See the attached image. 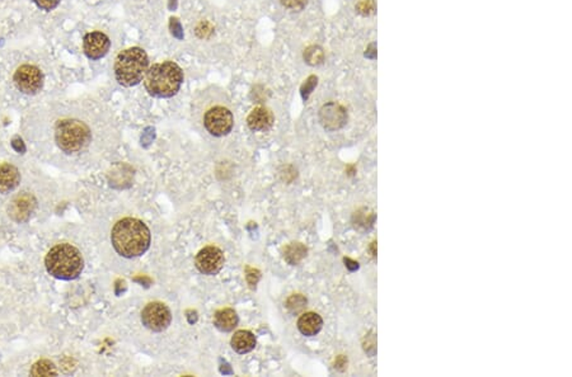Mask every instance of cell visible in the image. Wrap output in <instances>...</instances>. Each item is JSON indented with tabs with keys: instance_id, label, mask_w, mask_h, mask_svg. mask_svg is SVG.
Here are the masks:
<instances>
[{
	"instance_id": "obj_31",
	"label": "cell",
	"mask_w": 572,
	"mask_h": 377,
	"mask_svg": "<svg viewBox=\"0 0 572 377\" xmlns=\"http://www.w3.org/2000/svg\"><path fill=\"white\" fill-rule=\"evenodd\" d=\"M365 56L368 57V59H376V47L374 44H371V45L368 47V50L365 52Z\"/></svg>"
},
{
	"instance_id": "obj_24",
	"label": "cell",
	"mask_w": 572,
	"mask_h": 377,
	"mask_svg": "<svg viewBox=\"0 0 572 377\" xmlns=\"http://www.w3.org/2000/svg\"><path fill=\"white\" fill-rule=\"evenodd\" d=\"M317 76H311L306 79V83L301 86V96L304 99H308L309 94L312 93L313 89L317 86Z\"/></svg>"
},
{
	"instance_id": "obj_18",
	"label": "cell",
	"mask_w": 572,
	"mask_h": 377,
	"mask_svg": "<svg viewBox=\"0 0 572 377\" xmlns=\"http://www.w3.org/2000/svg\"><path fill=\"white\" fill-rule=\"evenodd\" d=\"M306 251H308L306 246H303L301 243H290L284 251V258L289 264L295 266L306 258Z\"/></svg>"
},
{
	"instance_id": "obj_10",
	"label": "cell",
	"mask_w": 572,
	"mask_h": 377,
	"mask_svg": "<svg viewBox=\"0 0 572 377\" xmlns=\"http://www.w3.org/2000/svg\"><path fill=\"white\" fill-rule=\"evenodd\" d=\"M319 121L326 130L336 131L346 125L347 112L338 103H326L319 111Z\"/></svg>"
},
{
	"instance_id": "obj_17",
	"label": "cell",
	"mask_w": 572,
	"mask_h": 377,
	"mask_svg": "<svg viewBox=\"0 0 572 377\" xmlns=\"http://www.w3.org/2000/svg\"><path fill=\"white\" fill-rule=\"evenodd\" d=\"M214 326L221 331H231L238 326V315L233 308H221L214 314Z\"/></svg>"
},
{
	"instance_id": "obj_7",
	"label": "cell",
	"mask_w": 572,
	"mask_h": 377,
	"mask_svg": "<svg viewBox=\"0 0 572 377\" xmlns=\"http://www.w3.org/2000/svg\"><path fill=\"white\" fill-rule=\"evenodd\" d=\"M14 84L24 94H37L44 86V74L34 65H22L14 73Z\"/></svg>"
},
{
	"instance_id": "obj_26",
	"label": "cell",
	"mask_w": 572,
	"mask_h": 377,
	"mask_svg": "<svg viewBox=\"0 0 572 377\" xmlns=\"http://www.w3.org/2000/svg\"><path fill=\"white\" fill-rule=\"evenodd\" d=\"M34 1H35L39 8L44 9V11H49L55 9L61 0H34Z\"/></svg>"
},
{
	"instance_id": "obj_4",
	"label": "cell",
	"mask_w": 572,
	"mask_h": 377,
	"mask_svg": "<svg viewBox=\"0 0 572 377\" xmlns=\"http://www.w3.org/2000/svg\"><path fill=\"white\" fill-rule=\"evenodd\" d=\"M46 269L52 277L70 281L78 278L84 268L81 251L70 244H58L50 249L45 259Z\"/></svg>"
},
{
	"instance_id": "obj_27",
	"label": "cell",
	"mask_w": 572,
	"mask_h": 377,
	"mask_svg": "<svg viewBox=\"0 0 572 377\" xmlns=\"http://www.w3.org/2000/svg\"><path fill=\"white\" fill-rule=\"evenodd\" d=\"M364 349L365 352H368L370 356H374V353L376 352V336L369 334V336L366 337V343L364 344Z\"/></svg>"
},
{
	"instance_id": "obj_14",
	"label": "cell",
	"mask_w": 572,
	"mask_h": 377,
	"mask_svg": "<svg viewBox=\"0 0 572 377\" xmlns=\"http://www.w3.org/2000/svg\"><path fill=\"white\" fill-rule=\"evenodd\" d=\"M21 183V173L12 164H0V192L8 193Z\"/></svg>"
},
{
	"instance_id": "obj_25",
	"label": "cell",
	"mask_w": 572,
	"mask_h": 377,
	"mask_svg": "<svg viewBox=\"0 0 572 377\" xmlns=\"http://www.w3.org/2000/svg\"><path fill=\"white\" fill-rule=\"evenodd\" d=\"M281 3L291 11H301L306 6V0H281Z\"/></svg>"
},
{
	"instance_id": "obj_19",
	"label": "cell",
	"mask_w": 572,
	"mask_h": 377,
	"mask_svg": "<svg viewBox=\"0 0 572 377\" xmlns=\"http://www.w3.org/2000/svg\"><path fill=\"white\" fill-rule=\"evenodd\" d=\"M31 375L32 376H56L58 371L51 361L41 360L32 366Z\"/></svg>"
},
{
	"instance_id": "obj_6",
	"label": "cell",
	"mask_w": 572,
	"mask_h": 377,
	"mask_svg": "<svg viewBox=\"0 0 572 377\" xmlns=\"http://www.w3.org/2000/svg\"><path fill=\"white\" fill-rule=\"evenodd\" d=\"M204 126L213 136H226L233 130L234 116L226 106H213L204 114Z\"/></svg>"
},
{
	"instance_id": "obj_3",
	"label": "cell",
	"mask_w": 572,
	"mask_h": 377,
	"mask_svg": "<svg viewBox=\"0 0 572 377\" xmlns=\"http://www.w3.org/2000/svg\"><path fill=\"white\" fill-rule=\"evenodd\" d=\"M54 139L59 150L64 154H81L92 144V129L84 121L63 119L55 124Z\"/></svg>"
},
{
	"instance_id": "obj_5",
	"label": "cell",
	"mask_w": 572,
	"mask_h": 377,
	"mask_svg": "<svg viewBox=\"0 0 572 377\" xmlns=\"http://www.w3.org/2000/svg\"><path fill=\"white\" fill-rule=\"evenodd\" d=\"M149 69V59L140 47H130L120 52L115 60L116 80L122 86H138Z\"/></svg>"
},
{
	"instance_id": "obj_11",
	"label": "cell",
	"mask_w": 572,
	"mask_h": 377,
	"mask_svg": "<svg viewBox=\"0 0 572 377\" xmlns=\"http://www.w3.org/2000/svg\"><path fill=\"white\" fill-rule=\"evenodd\" d=\"M111 41L102 32H91L84 36L83 40V50L91 60H99L107 55L110 51Z\"/></svg>"
},
{
	"instance_id": "obj_2",
	"label": "cell",
	"mask_w": 572,
	"mask_h": 377,
	"mask_svg": "<svg viewBox=\"0 0 572 377\" xmlns=\"http://www.w3.org/2000/svg\"><path fill=\"white\" fill-rule=\"evenodd\" d=\"M184 71L179 64L167 60L154 64L146 70L144 86L146 91L156 98H171L179 93L184 83Z\"/></svg>"
},
{
	"instance_id": "obj_8",
	"label": "cell",
	"mask_w": 572,
	"mask_h": 377,
	"mask_svg": "<svg viewBox=\"0 0 572 377\" xmlns=\"http://www.w3.org/2000/svg\"><path fill=\"white\" fill-rule=\"evenodd\" d=\"M141 321L148 329L159 333L166 331L172 321V314L167 305L162 303H151L143 308Z\"/></svg>"
},
{
	"instance_id": "obj_21",
	"label": "cell",
	"mask_w": 572,
	"mask_h": 377,
	"mask_svg": "<svg viewBox=\"0 0 572 377\" xmlns=\"http://www.w3.org/2000/svg\"><path fill=\"white\" fill-rule=\"evenodd\" d=\"M304 60H306V63L309 64V65H313V66L323 63V50H322L319 46H311V47H308L306 52H304Z\"/></svg>"
},
{
	"instance_id": "obj_22",
	"label": "cell",
	"mask_w": 572,
	"mask_h": 377,
	"mask_svg": "<svg viewBox=\"0 0 572 377\" xmlns=\"http://www.w3.org/2000/svg\"><path fill=\"white\" fill-rule=\"evenodd\" d=\"M306 306V298L303 295H293L286 301V308H289L290 313L298 314L303 311Z\"/></svg>"
},
{
	"instance_id": "obj_9",
	"label": "cell",
	"mask_w": 572,
	"mask_h": 377,
	"mask_svg": "<svg viewBox=\"0 0 572 377\" xmlns=\"http://www.w3.org/2000/svg\"><path fill=\"white\" fill-rule=\"evenodd\" d=\"M226 262L224 253L218 246H205L197 253L195 264L196 268L204 274L214 276L219 273Z\"/></svg>"
},
{
	"instance_id": "obj_30",
	"label": "cell",
	"mask_w": 572,
	"mask_h": 377,
	"mask_svg": "<svg viewBox=\"0 0 572 377\" xmlns=\"http://www.w3.org/2000/svg\"><path fill=\"white\" fill-rule=\"evenodd\" d=\"M343 262H345V264H346V267L347 269H348V271H351V272H353V271H358V262H355V261H351L350 258H345V259H343Z\"/></svg>"
},
{
	"instance_id": "obj_12",
	"label": "cell",
	"mask_w": 572,
	"mask_h": 377,
	"mask_svg": "<svg viewBox=\"0 0 572 377\" xmlns=\"http://www.w3.org/2000/svg\"><path fill=\"white\" fill-rule=\"evenodd\" d=\"M35 197L32 194L22 193L14 197V200L8 207V212H9V216L12 217L14 221L24 223L29 220L31 215L35 211Z\"/></svg>"
},
{
	"instance_id": "obj_23",
	"label": "cell",
	"mask_w": 572,
	"mask_h": 377,
	"mask_svg": "<svg viewBox=\"0 0 572 377\" xmlns=\"http://www.w3.org/2000/svg\"><path fill=\"white\" fill-rule=\"evenodd\" d=\"M356 8L361 14L369 16L376 11V3H374V0H361Z\"/></svg>"
},
{
	"instance_id": "obj_29",
	"label": "cell",
	"mask_w": 572,
	"mask_h": 377,
	"mask_svg": "<svg viewBox=\"0 0 572 377\" xmlns=\"http://www.w3.org/2000/svg\"><path fill=\"white\" fill-rule=\"evenodd\" d=\"M12 146L14 150H17L18 153H24L26 151V146H24V141L21 139H14Z\"/></svg>"
},
{
	"instance_id": "obj_15",
	"label": "cell",
	"mask_w": 572,
	"mask_h": 377,
	"mask_svg": "<svg viewBox=\"0 0 572 377\" xmlns=\"http://www.w3.org/2000/svg\"><path fill=\"white\" fill-rule=\"evenodd\" d=\"M323 328V320L316 313H306L298 320V329L306 337H314Z\"/></svg>"
},
{
	"instance_id": "obj_20",
	"label": "cell",
	"mask_w": 572,
	"mask_h": 377,
	"mask_svg": "<svg viewBox=\"0 0 572 377\" xmlns=\"http://www.w3.org/2000/svg\"><path fill=\"white\" fill-rule=\"evenodd\" d=\"M374 221H376V213L369 210V208H361L358 212H355L353 223H355V226H358V228H373Z\"/></svg>"
},
{
	"instance_id": "obj_1",
	"label": "cell",
	"mask_w": 572,
	"mask_h": 377,
	"mask_svg": "<svg viewBox=\"0 0 572 377\" xmlns=\"http://www.w3.org/2000/svg\"><path fill=\"white\" fill-rule=\"evenodd\" d=\"M151 240V230L143 221L133 217L117 221L111 233L112 246L125 258L143 256L149 249Z\"/></svg>"
},
{
	"instance_id": "obj_28",
	"label": "cell",
	"mask_w": 572,
	"mask_h": 377,
	"mask_svg": "<svg viewBox=\"0 0 572 377\" xmlns=\"http://www.w3.org/2000/svg\"><path fill=\"white\" fill-rule=\"evenodd\" d=\"M260 280V272L257 269L249 268L247 269V281H249L251 287H254L257 283V281Z\"/></svg>"
},
{
	"instance_id": "obj_13",
	"label": "cell",
	"mask_w": 572,
	"mask_h": 377,
	"mask_svg": "<svg viewBox=\"0 0 572 377\" xmlns=\"http://www.w3.org/2000/svg\"><path fill=\"white\" fill-rule=\"evenodd\" d=\"M274 121L275 117L270 109L257 107L247 117V125L252 131H267L271 129Z\"/></svg>"
},
{
	"instance_id": "obj_16",
	"label": "cell",
	"mask_w": 572,
	"mask_h": 377,
	"mask_svg": "<svg viewBox=\"0 0 572 377\" xmlns=\"http://www.w3.org/2000/svg\"><path fill=\"white\" fill-rule=\"evenodd\" d=\"M231 348L237 353L246 354L256 347V337L249 331H238L231 337Z\"/></svg>"
}]
</instances>
